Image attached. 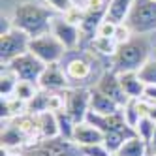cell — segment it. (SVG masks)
<instances>
[{"label": "cell", "instance_id": "obj_1", "mask_svg": "<svg viewBox=\"0 0 156 156\" xmlns=\"http://www.w3.org/2000/svg\"><path fill=\"white\" fill-rule=\"evenodd\" d=\"M53 12L45 6H40L36 2H19L12 13L13 27L25 32L30 38H38L51 32L53 25Z\"/></svg>", "mask_w": 156, "mask_h": 156}, {"label": "cell", "instance_id": "obj_2", "mask_svg": "<svg viewBox=\"0 0 156 156\" xmlns=\"http://www.w3.org/2000/svg\"><path fill=\"white\" fill-rule=\"evenodd\" d=\"M151 45L145 36H133L128 41L120 43L115 57L111 58L113 68L117 73L122 72H139V68L149 60Z\"/></svg>", "mask_w": 156, "mask_h": 156}, {"label": "cell", "instance_id": "obj_3", "mask_svg": "<svg viewBox=\"0 0 156 156\" xmlns=\"http://www.w3.org/2000/svg\"><path fill=\"white\" fill-rule=\"evenodd\" d=\"M126 25L136 36L156 32V2L154 0H133Z\"/></svg>", "mask_w": 156, "mask_h": 156}, {"label": "cell", "instance_id": "obj_4", "mask_svg": "<svg viewBox=\"0 0 156 156\" xmlns=\"http://www.w3.org/2000/svg\"><path fill=\"white\" fill-rule=\"evenodd\" d=\"M28 51L34 55L36 58H40L45 66L60 64V60L66 55V47L58 41L57 36L51 34V32L49 34H43V36H38V38H30Z\"/></svg>", "mask_w": 156, "mask_h": 156}, {"label": "cell", "instance_id": "obj_5", "mask_svg": "<svg viewBox=\"0 0 156 156\" xmlns=\"http://www.w3.org/2000/svg\"><path fill=\"white\" fill-rule=\"evenodd\" d=\"M28 43H30V36H27L19 28H13L8 34L0 36V62H2V66L9 64L21 55L28 53Z\"/></svg>", "mask_w": 156, "mask_h": 156}, {"label": "cell", "instance_id": "obj_6", "mask_svg": "<svg viewBox=\"0 0 156 156\" xmlns=\"http://www.w3.org/2000/svg\"><path fill=\"white\" fill-rule=\"evenodd\" d=\"M66 94V111L73 117V120L79 124L83 122L90 111V96H92V88L87 87H73L68 88L64 92Z\"/></svg>", "mask_w": 156, "mask_h": 156}, {"label": "cell", "instance_id": "obj_7", "mask_svg": "<svg viewBox=\"0 0 156 156\" xmlns=\"http://www.w3.org/2000/svg\"><path fill=\"white\" fill-rule=\"evenodd\" d=\"M6 66L9 70H13V73L19 77V81H28V83H36V85L40 81L43 70H45V64L40 58H36L30 51L17 57L15 60H12Z\"/></svg>", "mask_w": 156, "mask_h": 156}, {"label": "cell", "instance_id": "obj_8", "mask_svg": "<svg viewBox=\"0 0 156 156\" xmlns=\"http://www.w3.org/2000/svg\"><path fill=\"white\" fill-rule=\"evenodd\" d=\"M51 34L57 36L58 41L66 47V51H73L81 43V28L68 23L64 17H55L51 25Z\"/></svg>", "mask_w": 156, "mask_h": 156}, {"label": "cell", "instance_id": "obj_9", "mask_svg": "<svg viewBox=\"0 0 156 156\" xmlns=\"http://www.w3.org/2000/svg\"><path fill=\"white\" fill-rule=\"evenodd\" d=\"M38 87L40 90H47V92H64L70 88V81L60 64H49L43 70L38 81Z\"/></svg>", "mask_w": 156, "mask_h": 156}, {"label": "cell", "instance_id": "obj_10", "mask_svg": "<svg viewBox=\"0 0 156 156\" xmlns=\"http://www.w3.org/2000/svg\"><path fill=\"white\" fill-rule=\"evenodd\" d=\"M94 88H98L100 92H104V94L109 96L111 100H115L120 107H124V105L128 104V100H130V98L126 96V92H124V88H122L120 79H119V73H117L115 70L104 72L102 77L98 79V83H96Z\"/></svg>", "mask_w": 156, "mask_h": 156}, {"label": "cell", "instance_id": "obj_11", "mask_svg": "<svg viewBox=\"0 0 156 156\" xmlns=\"http://www.w3.org/2000/svg\"><path fill=\"white\" fill-rule=\"evenodd\" d=\"M32 156H81L79 147L73 141H64L60 137L41 141L32 149Z\"/></svg>", "mask_w": 156, "mask_h": 156}, {"label": "cell", "instance_id": "obj_12", "mask_svg": "<svg viewBox=\"0 0 156 156\" xmlns=\"http://www.w3.org/2000/svg\"><path fill=\"white\" fill-rule=\"evenodd\" d=\"M62 68H64V73H66L70 83H75V87H83V83L92 77L94 66L85 57H75V58L66 62Z\"/></svg>", "mask_w": 156, "mask_h": 156}, {"label": "cell", "instance_id": "obj_13", "mask_svg": "<svg viewBox=\"0 0 156 156\" xmlns=\"http://www.w3.org/2000/svg\"><path fill=\"white\" fill-rule=\"evenodd\" d=\"M105 136L102 130H98L96 126H92L90 122H79L75 126V132H73V143L77 147H87V145H96V143H104Z\"/></svg>", "mask_w": 156, "mask_h": 156}, {"label": "cell", "instance_id": "obj_14", "mask_svg": "<svg viewBox=\"0 0 156 156\" xmlns=\"http://www.w3.org/2000/svg\"><path fill=\"white\" fill-rule=\"evenodd\" d=\"M119 79H120V85H122V88H124V92L130 100L145 98L147 85L139 79L137 72H122V73H119Z\"/></svg>", "mask_w": 156, "mask_h": 156}, {"label": "cell", "instance_id": "obj_15", "mask_svg": "<svg viewBox=\"0 0 156 156\" xmlns=\"http://www.w3.org/2000/svg\"><path fill=\"white\" fill-rule=\"evenodd\" d=\"M2 147L8 151L15 149H28V139L23 132H21L13 122L8 120L6 128H2Z\"/></svg>", "mask_w": 156, "mask_h": 156}, {"label": "cell", "instance_id": "obj_16", "mask_svg": "<svg viewBox=\"0 0 156 156\" xmlns=\"http://www.w3.org/2000/svg\"><path fill=\"white\" fill-rule=\"evenodd\" d=\"M122 107L115 102V100H111L109 96H105L104 92H100L98 88H92V96H90V111L98 115H115L119 113Z\"/></svg>", "mask_w": 156, "mask_h": 156}, {"label": "cell", "instance_id": "obj_17", "mask_svg": "<svg viewBox=\"0 0 156 156\" xmlns=\"http://www.w3.org/2000/svg\"><path fill=\"white\" fill-rule=\"evenodd\" d=\"M132 6H133V0H109L105 9V21H111L115 25L126 23Z\"/></svg>", "mask_w": 156, "mask_h": 156}, {"label": "cell", "instance_id": "obj_18", "mask_svg": "<svg viewBox=\"0 0 156 156\" xmlns=\"http://www.w3.org/2000/svg\"><path fill=\"white\" fill-rule=\"evenodd\" d=\"M36 120H38L40 137L43 141H49V139H57L58 137V124H57V117H55L53 111H45V113L36 115Z\"/></svg>", "mask_w": 156, "mask_h": 156}, {"label": "cell", "instance_id": "obj_19", "mask_svg": "<svg viewBox=\"0 0 156 156\" xmlns=\"http://www.w3.org/2000/svg\"><path fill=\"white\" fill-rule=\"evenodd\" d=\"M55 117H57V124H58V137L64 139V141H72L73 139L75 126H77V122L73 120V117L66 109L57 111Z\"/></svg>", "mask_w": 156, "mask_h": 156}, {"label": "cell", "instance_id": "obj_20", "mask_svg": "<svg viewBox=\"0 0 156 156\" xmlns=\"http://www.w3.org/2000/svg\"><path fill=\"white\" fill-rule=\"evenodd\" d=\"M90 47L94 49V53L102 55V57H109L113 58L115 53L119 49V43L115 38H107V36H96L92 41H90Z\"/></svg>", "mask_w": 156, "mask_h": 156}, {"label": "cell", "instance_id": "obj_21", "mask_svg": "<svg viewBox=\"0 0 156 156\" xmlns=\"http://www.w3.org/2000/svg\"><path fill=\"white\" fill-rule=\"evenodd\" d=\"M117 156H149V149L139 136L130 137L124 145L120 147V151L117 152Z\"/></svg>", "mask_w": 156, "mask_h": 156}, {"label": "cell", "instance_id": "obj_22", "mask_svg": "<svg viewBox=\"0 0 156 156\" xmlns=\"http://www.w3.org/2000/svg\"><path fill=\"white\" fill-rule=\"evenodd\" d=\"M17 83H19V77L13 73V70H9L8 66H2V73H0V94H2V98L13 96Z\"/></svg>", "mask_w": 156, "mask_h": 156}, {"label": "cell", "instance_id": "obj_23", "mask_svg": "<svg viewBox=\"0 0 156 156\" xmlns=\"http://www.w3.org/2000/svg\"><path fill=\"white\" fill-rule=\"evenodd\" d=\"M40 92V87H36V83H28V81H19L17 83V88H15V94L21 102H32V100L36 98V94Z\"/></svg>", "mask_w": 156, "mask_h": 156}, {"label": "cell", "instance_id": "obj_24", "mask_svg": "<svg viewBox=\"0 0 156 156\" xmlns=\"http://www.w3.org/2000/svg\"><path fill=\"white\" fill-rule=\"evenodd\" d=\"M137 75L147 87H156V58H149L139 68Z\"/></svg>", "mask_w": 156, "mask_h": 156}, {"label": "cell", "instance_id": "obj_25", "mask_svg": "<svg viewBox=\"0 0 156 156\" xmlns=\"http://www.w3.org/2000/svg\"><path fill=\"white\" fill-rule=\"evenodd\" d=\"M122 115H124L126 122L136 130L137 122L141 119V111H139V100H128V104L122 107Z\"/></svg>", "mask_w": 156, "mask_h": 156}, {"label": "cell", "instance_id": "obj_26", "mask_svg": "<svg viewBox=\"0 0 156 156\" xmlns=\"http://www.w3.org/2000/svg\"><path fill=\"white\" fill-rule=\"evenodd\" d=\"M154 128H156V122L154 120H151L149 117H141L139 122H137V126H136V133L149 145L152 133H154Z\"/></svg>", "mask_w": 156, "mask_h": 156}, {"label": "cell", "instance_id": "obj_27", "mask_svg": "<svg viewBox=\"0 0 156 156\" xmlns=\"http://www.w3.org/2000/svg\"><path fill=\"white\" fill-rule=\"evenodd\" d=\"M79 151H81V156H113L104 143H96V145L79 147Z\"/></svg>", "mask_w": 156, "mask_h": 156}, {"label": "cell", "instance_id": "obj_28", "mask_svg": "<svg viewBox=\"0 0 156 156\" xmlns=\"http://www.w3.org/2000/svg\"><path fill=\"white\" fill-rule=\"evenodd\" d=\"M68 23H72V25H77V27H81V23H83V17H85V12L83 9H79L77 6H73L72 9H68L64 15H62Z\"/></svg>", "mask_w": 156, "mask_h": 156}, {"label": "cell", "instance_id": "obj_29", "mask_svg": "<svg viewBox=\"0 0 156 156\" xmlns=\"http://www.w3.org/2000/svg\"><path fill=\"white\" fill-rule=\"evenodd\" d=\"M136 34L128 28V25L126 23H122V25H117V30H115V40H117V43L120 45V43H124V41H128L130 38H133Z\"/></svg>", "mask_w": 156, "mask_h": 156}, {"label": "cell", "instance_id": "obj_30", "mask_svg": "<svg viewBox=\"0 0 156 156\" xmlns=\"http://www.w3.org/2000/svg\"><path fill=\"white\" fill-rule=\"evenodd\" d=\"M45 2L53 8V9H57V12H60L62 15L68 12V9H72L75 4L72 2V0H45Z\"/></svg>", "mask_w": 156, "mask_h": 156}, {"label": "cell", "instance_id": "obj_31", "mask_svg": "<svg viewBox=\"0 0 156 156\" xmlns=\"http://www.w3.org/2000/svg\"><path fill=\"white\" fill-rule=\"evenodd\" d=\"M115 30H117V25L111 23V21H102V25L98 28V34L96 36H107V38H115Z\"/></svg>", "mask_w": 156, "mask_h": 156}, {"label": "cell", "instance_id": "obj_32", "mask_svg": "<svg viewBox=\"0 0 156 156\" xmlns=\"http://www.w3.org/2000/svg\"><path fill=\"white\" fill-rule=\"evenodd\" d=\"M15 27H13V21H12V17H6V15H2V19H0V36L2 34H8L9 30H13Z\"/></svg>", "mask_w": 156, "mask_h": 156}, {"label": "cell", "instance_id": "obj_33", "mask_svg": "<svg viewBox=\"0 0 156 156\" xmlns=\"http://www.w3.org/2000/svg\"><path fill=\"white\" fill-rule=\"evenodd\" d=\"M147 149H149V156H154L156 154V128H154V133H152V137L147 145Z\"/></svg>", "mask_w": 156, "mask_h": 156}, {"label": "cell", "instance_id": "obj_34", "mask_svg": "<svg viewBox=\"0 0 156 156\" xmlns=\"http://www.w3.org/2000/svg\"><path fill=\"white\" fill-rule=\"evenodd\" d=\"M145 98L156 104V87H147V90H145Z\"/></svg>", "mask_w": 156, "mask_h": 156}, {"label": "cell", "instance_id": "obj_35", "mask_svg": "<svg viewBox=\"0 0 156 156\" xmlns=\"http://www.w3.org/2000/svg\"><path fill=\"white\" fill-rule=\"evenodd\" d=\"M2 156H23V154H21V152H9L8 149L2 147Z\"/></svg>", "mask_w": 156, "mask_h": 156}, {"label": "cell", "instance_id": "obj_36", "mask_svg": "<svg viewBox=\"0 0 156 156\" xmlns=\"http://www.w3.org/2000/svg\"><path fill=\"white\" fill-rule=\"evenodd\" d=\"M113 156H117V154H113Z\"/></svg>", "mask_w": 156, "mask_h": 156}, {"label": "cell", "instance_id": "obj_37", "mask_svg": "<svg viewBox=\"0 0 156 156\" xmlns=\"http://www.w3.org/2000/svg\"><path fill=\"white\" fill-rule=\"evenodd\" d=\"M154 2H156V0H154Z\"/></svg>", "mask_w": 156, "mask_h": 156}, {"label": "cell", "instance_id": "obj_38", "mask_svg": "<svg viewBox=\"0 0 156 156\" xmlns=\"http://www.w3.org/2000/svg\"><path fill=\"white\" fill-rule=\"evenodd\" d=\"M154 156H156V154H154Z\"/></svg>", "mask_w": 156, "mask_h": 156}]
</instances>
